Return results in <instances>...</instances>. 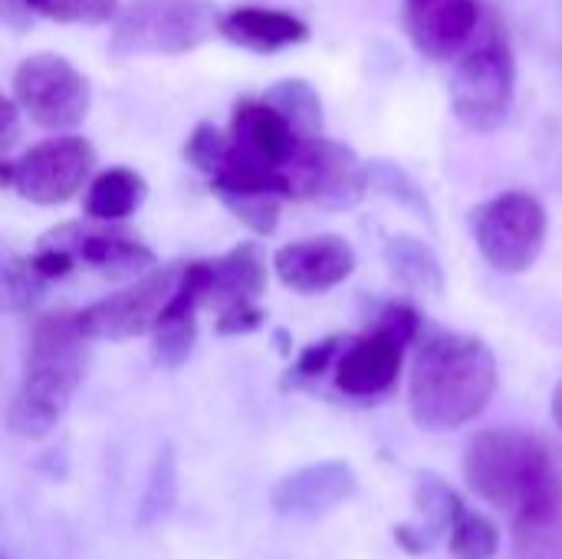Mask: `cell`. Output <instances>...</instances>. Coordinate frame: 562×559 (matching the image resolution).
<instances>
[{
  "instance_id": "1",
  "label": "cell",
  "mask_w": 562,
  "mask_h": 559,
  "mask_svg": "<svg viewBox=\"0 0 562 559\" xmlns=\"http://www.w3.org/2000/svg\"><path fill=\"white\" fill-rule=\"evenodd\" d=\"M497 392V359L477 336L428 329L408 382L412 418L425 432H454L474 422Z\"/></svg>"
},
{
  "instance_id": "2",
  "label": "cell",
  "mask_w": 562,
  "mask_h": 559,
  "mask_svg": "<svg viewBox=\"0 0 562 559\" xmlns=\"http://www.w3.org/2000/svg\"><path fill=\"white\" fill-rule=\"evenodd\" d=\"M464 478L481 501L514 514L517 527L560 517V474L533 432L491 428L474 435L464 451Z\"/></svg>"
},
{
  "instance_id": "3",
  "label": "cell",
  "mask_w": 562,
  "mask_h": 559,
  "mask_svg": "<svg viewBox=\"0 0 562 559\" xmlns=\"http://www.w3.org/2000/svg\"><path fill=\"white\" fill-rule=\"evenodd\" d=\"M89 339L76 313H49L36 320L20 389L10 402L7 425L20 438H46L66 415L89 369Z\"/></svg>"
},
{
  "instance_id": "4",
  "label": "cell",
  "mask_w": 562,
  "mask_h": 559,
  "mask_svg": "<svg viewBox=\"0 0 562 559\" xmlns=\"http://www.w3.org/2000/svg\"><path fill=\"white\" fill-rule=\"evenodd\" d=\"M211 0H128L112 26L115 56H181L198 49L214 30Z\"/></svg>"
},
{
  "instance_id": "5",
  "label": "cell",
  "mask_w": 562,
  "mask_h": 559,
  "mask_svg": "<svg viewBox=\"0 0 562 559\" xmlns=\"http://www.w3.org/2000/svg\"><path fill=\"white\" fill-rule=\"evenodd\" d=\"M422 316L405 306L392 303L379 313L372 333H362L346 343L336 362V389L352 399H379L389 395L398 382L405 349L418 339Z\"/></svg>"
},
{
  "instance_id": "6",
  "label": "cell",
  "mask_w": 562,
  "mask_h": 559,
  "mask_svg": "<svg viewBox=\"0 0 562 559\" xmlns=\"http://www.w3.org/2000/svg\"><path fill=\"white\" fill-rule=\"evenodd\" d=\"M517 89V63L510 43L494 30L468 49L451 72V109L471 132H494L507 122Z\"/></svg>"
},
{
  "instance_id": "7",
  "label": "cell",
  "mask_w": 562,
  "mask_h": 559,
  "mask_svg": "<svg viewBox=\"0 0 562 559\" xmlns=\"http://www.w3.org/2000/svg\"><path fill=\"white\" fill-rule=\"evenodd\" d=\"M481 257L501 273H527L547 244V208L530 191H504L471 211Z\"/></svg>"
},
{
  "instance_id": "8",
  "label": "cell",
  "mask_w": 562,
  "mask_h": 559,
  "mask_svg": "<svg viewBox=\"0 0 562 559\" xmlns=\"http://www.w3.org/2000/svg\"><path fill=\"white\" fill-rule=\"evenodd\" d=\"M13 102L40 128H76L92 105L89 79L59 53H33L13 72Z\"/></svg>"
},
{
  "instance_id": "9",
  "label": "cell",
  "mask_w": 562,
  "mask_h": 559,
  "mask_svg": "<svg viewBox=\"0 0 562 559\" xmlns=\"http://www.w3.org/2000/svg\"><path fill=\"white\" fill-rule=\"evenodd\" d=\"M92 165H95V152L86 138L59 135V138H46L26 148L13 161H3L0 178L23 201L53 208L79 194V188L92 175Z\"/></svg>"
},
{
  "instance_id": "10",
  "label": "cell",
  "mask_w": 562,
  "mask_h": 559,
  "mask_svg": "<svg viewBox=\"0 0 562 559\" xmlns=\"http://www.w3.org/2000/svg\"><path fill=\"white\" fill-rule=\"evenodd\" d=\"M181 267H155L132 287L86 306L76 313V323L86 339H135L145 333H155L161 326V316L178 290Z\"/></svg>"
},
{
  "instance_id": "11",
  "label": "cell",
  "mask_w": 562,
  "mask_h": 559,
  "mask_svg": "<svg viewBox=\"0 0 562 559\" xmlns=\"http://www.w3.org/2000/svg\"><path fill=\"white\" fill-rule=\"evenodd\" d=\"M293 198H303L326 211L356 208L366 198L369 171L349 145H339L326 135L303 138L296 158L286 168Z\"/></svg>"
},
{
  "instance_id": "12",
  "label": "cell",
  "mask_w": 562,
  "mask_h": 559,
  "mask_svg": "<svg viewBox=\"0 0 562 559\" xmlns=\"http://www.w3.org/2000/svg\"><path fill=\"white\" fill-rule=\"evenodd\" d=\"M227 145H231V155L237 161L286 175L303 138L293 132V125L267 99H244L234 105Z\"/></svg>"
},
{
  "instance_id": "13",
  "label": "cell",
  "mask_w": 562,
  "mask_h": 559,
  "mask_svg": "<svg viewBox=\"0 0 562 559\" xmlns=\"http://www.w3.org/2000/svg\"><path fill=\"white\" fill-rule=\"evenodd\" d=\"M356 488H359V478L346 461H316L280 478L270 494V504L280 517L313 521L352 501Z\"/></svg>"
},
{
  "instance_id": "14",
  "label": "cell",
  "mask_w": 562,
  "mask_h": 559,
  "mask_svg": "<svg viewBox=\"0 0 562 559\" xmlns=\"http://www.w3.org/2000/svg\"><path fill=\"white\" fill-rule=\"evenodd\" d=\"M273 270L283 287L313 297L339 287L356 270V250L342 237H306L296 244H286L273 254Z\"/></svg>"
},
{
  "instance_id": "15",
  "label": "cell",
  "mask_w": 562,
  "mask_h": 559,
  "mask_svg": "<svg viewBox=\"0 0 562 559\" xmlns=\"http://www.w3.org/2000/svg\"><path fill=\"white\" fill-rule=\"evenodd\" d=\"M43 244L66 247L76 254V260H82L95 270H109V273H132V270L151 267V260H155V254L138 237H132L128 231H119V227L86 231L79 224H63V227L49 231L43 237Z\"/></svg>"
},
{
  "instance_id": "16",
  "label": "cell",
  "mask_w": 562,
  "mask_h": 559,
  "mask_svg": "<svg viewBox=\"0 0 562 559\" xmlns=\"http://www.w3.org/2000/svg\"><path fill=\"white\" fill-rule=\"evenodd\" d=\"M201 267H204V306H211L217 316L254 306V300L263 293L267 273L257 244H240L224 257L201 260Z\"/></svg>"
},
{
  "instance_id": "17",
  "label": "cell",
  "mask_w": 562,
  "mask_h": 559,
  "mask_svg": "<svg viewBox=\"0 0 562 559\" xmlns=\"http://www.w3.org/2000/svg\"><path fill=\"white\" fill-rule=\"evenodd\" d=\"M217 33L250 53H280L310 40V26L296 13L270 7H234L221 13Z\"/></svg>"
},
{
  "instance_id": "18",
  "label": "cell",
  "mask_w": 562,
  "mask_h": 559,
  "mask_svg": "<svg viewBox=\"0 0 562 559\" xmlns=\"http://www.w3.org/2000/svg\"><path fill=\"white\" fill-rule=\"evenodd\" d=\"M415 504L422 521L415 527H395V540L402 550H408L412 557L428 554L445 534H451L458 527V521L464 517V504L461 497L438 481L435 474H418L415 481Z\"/></svg>"
},
{
  "instance_id": "19",
  "label": "cell",
  "mask_w": 562,
  "mask_h": 559,
  "mask_svg": "<svg viewBox=\"0 0 562 559\" xmlns=\"http://www.w3.org/2000/svg\"><path fill=\"white\" fill-rule=\"evenodd\" d=\"M477 23H481L477 0H451L405 26H408V36L418 53H425L428 59H448L458 49H464V43L474 36Z\"/></svg>"
},
{
  "instance_id": "20",
  "label": "cell",
  "mask_w": 562,
  "mask_h": 559,
  "mask_svg": "<svg viewBox=\"0 0 562 559\" xmlns=\"http://www.w3.org/2000/svg\"><path fill=\"white\" fill-rule=\"evenodd\" d=\"M148 194V185L138 171L132 168H105L92 178L89 191H86V214L92 221H105V224H115V221H125L132 217L142 201Z\"/></svg>"
},
{
  "instance_id": "21",
  "label": "cell",
  "mask_w": 562,
  "mask_h": 559,
  "mask_svg": "<svg viewBox=\"0 0 562 559\" xmlns=\"http://www.w3.org/2000/svg\"><path fill=\"white\" fill-rule=\"evenodd\" d=\"M0 13L7 26L26 30L36 16L56 20V23H105L119 16V0H0Z\"/></svg>"
},
{
  "instance_id": "22",
  "label": "cell",
  "mask_w": 562,
  "mask_h": 559,
  "mask_svg": "<svg viewBox=\"0 0 562 559\" xmlns=\"http://www.w3.org/2000/svg\"><path fill=\"white\" fill-rule=\"evenodd\" d=\"M385 260H389V267H392V273H395L398 283H405L412 290H422V293H435V297L445 290L441 260L435 257V250L425 241L408 237V234L389 237Z\"/></svg>"
},
{
  "instance_id": "23",
  "label": "cell",
  "mask_w": 562,
  "mask_h": 559,
  "mask_svg": "<svg viewBox=\"0 0 562 559\" xmlns=\"http://www.w3.org/2000/svg\"><path fill=\"white\" fill-rule=\"evenodd\" d=\"M300 138H319L323 135V102L319 92L306 79H280L263 96Z\"/></svg>"
},
{
  "instance_id": "24",
  "label": "cell",
  "mask_w": 562,
  "mask_h": 559,
  "mask_svg": "<svg viewBox=\"0 0 562 559\" xmlns=\"http://www.w3.org/2000/svg\"><path fill=\"white\" fill-rule=\"evenodd\" d=\"M178 501V461H175V451L171 448H161L151 471H148V481H145V491H142V504H138V527L148 530V527H158L171 507Z\"/></svg>"
},
{
  "instance_id": "25",
  "label": "cell",
  "mask_w": 562,
  "mask_h": 559,
  "mask_svg": "<svg viewBox=\"0 0 562 559\" xmlns=\"http://www.w3.org/2000/svg\"><path fill=\"white\" fill-rule=\"evenodd\" d=\"M366 171H369V188H379L382 194L395 198L398 204H405V208L415 211L418 217L431 221V204H428L425 191L415 185V178H412L405 168H398V165H392V161H369Z\"/></svg>"
},
{
  "instance_id": "26",
  "label": "cell",
  "mask_w": 562,
  "mask_h": 559,
  "mask_svg": "<svg viewBox=\"0 0 562 559\" xmlns=\"http://www.w3.org/2000/svg\"><path fill=\"white\" fill-rule=\"evenodd\" d=\"M497 547H501V537H497L494 521H487L484 514L464 511V517L451 530V554L458 559H494Z\"/></svg>"
},
{
  "instance_id": "27",
  "label": "cell",
  "mask_w": 562,
  "mask_h": 559,
  "mask_svg": "<svg viewBox=\"0 0 562 559\" xmlns=\"http://www.w3.org/2000/svg\"><path fill=\"white\" fill-rule=\"evenodd\" d=\"M46 280L33 270L30 257H7L3 260V310L7 313H26L33 303L43 300Z\"/></svg>"
},
{
  "instance_id": "28",
  "label": "cell",
  "mask_w": 562,
  "mask_h": 559,
  "mask_svg": "<svg viewBox=\"0 0 562 559\" xmlns=\"http://www.w3.org/2000/svg\"><path fill=\"white\" fill-rule=\"evenodd\" d=\"M194 339H198V323L194 316H184V320H165L155 336H151V359L155 366L161 369H178L184 366V359L191 356L194 349Z\"/></svg>"
},
{
  "instance_id": "29",
  "label": "cell",
  "mask_w": 562,
  "mask_h": 559,
  "mask_svg": "<svg viewBox=\"0 0 562 559\" xmlns=\"http://www.w3.org/2000/svg\"><path fill=\"white\" fill-rule=\"evenodd\" d=\"M221 204L240 224H247L254 234L270 237L277 231V224H280V204H283V198H277V194H227V198H221Z\"/></svg>"
},
{
  "instance_id": "30",
  "label": "cell",
  "mask_w": 562,
  "mask_h": 559,
  "mask_svg": "<svg viewBox=\"0 0 562 559\" xmlns=\"http://www.w3.org/2000/svg\"><path fill=\"white\" fill-rule=\"evenodd\" d=\"M184 155H188V161H191L201 175L214 178L217 168H221L224 158H227V135H224L221 128H214L211 122H201V125L191 132L188 145H184Z\"/></svg>"
},
{
  "instance_id": "31",
  "label": "cell",
  "mask_w": 562,
  "mask_h": 559,
  "mask_svg": "<svg viewBox=\"0 0 562 559\" xmlns=\"http://www.w3.org/2000/svg\"><path fill=\"white\" fill-rule=\"evenodd\" d=\"M520 559H562V524L547 521L520 527Z\"/></svg>"
},
{
  "instance_id": "32",
  "label": "cell",
  "mask_w": 562,
  "mask_h": 559,
  "mask_svg": "<svg viewBox=\"0 0 562 559\" xmlns=\"http://www.w3.org/2000/svg\"><path fill=\"white\" fill-rule=\"evenodd\" d=\"M346 343H349V339H342V336H329V339H323V343L306 346V349L300 353V359H296V376H300V379H319V376H326L329 369H336V362H339Z\"/></svg>"
},
{
  "instance_id": "33",
  "label": "cell",
  "mask_w": 562,
  "mask_h": 559,
  "mask_svg": "<svg viewBox=\"0 0 562 559\" xmlns=\"http://www.w3.org/2000/svg\"><path fill=\"white\" fill-rule=\"evenodd\" d=\"M30 264H33V270L49 283V280H59V277L72 273V267H76L79 260H76V254H72V250H66V247L40 244V250L30 257Z\"/></svg>"
},
{
  "instance_id": "34",
  "label": "cell",
  "mask_w": 562,
  "mask_h": 559,
  "mask_svg": "<svg viewBox=\"0 0 562 559\" xmlns=\"http://www.w3.org/2000/svg\"><path fill=\"white\" fill-rule=\"evenodd\" d=\"M260 323H263V310L244 306V310L221 313V316L214 320V329H217L221 336H247V333L260 329Z\"/></svg>"
},
{
  "instance_id": "35",
  "label": "cell",
  "mask_w": 562,
  "mask_h": 559,
  "mask_svg": "<svg viewBox=\"0 0 562 559\" xmlns=\"http://www.w3.org/2000/svg\"><path fill=\"white\" fill-rule=\"evenodd\" d=\"M16 135H20V105L13 102V96H7L0 102V148L10 152Z\"/></svg>"
},
{
  "instance_id": "36",
  "label": "cell",
  "mask_w": 562,
  "mask_h": 559,
  "mask_svg": "<svg viewBox=\"0 0 562 559\" xmlns=\"http://www.w3.org/2000/svg\"><path fill=\"white\" fill-rule=\"evenodd\" d=\"M445 3H451V0H405V23L422 20V16H428L431 10H438Z\"/></svg>"
},
{
  "instance_id": "37",
  "label": "cell",
  "mask_w": 562,
  "mask_h": 559,
  "mask_svg": "<svg viewBox=\"0 0 562 559\" xmlns=\"http://www.w3.org/2000/svg\"><path fill=\"white\" fill-rule=\"evenodd\" d=\"M553 418H557V425H560L562 432V382L557 385V392H553Z\"/></svg>"
}]
</instances>
